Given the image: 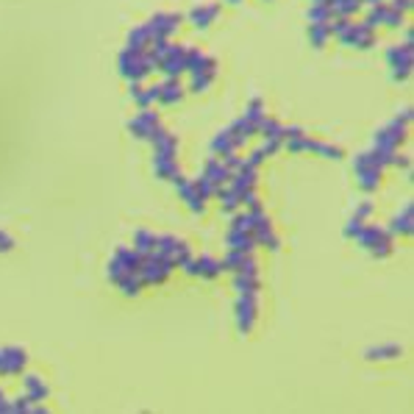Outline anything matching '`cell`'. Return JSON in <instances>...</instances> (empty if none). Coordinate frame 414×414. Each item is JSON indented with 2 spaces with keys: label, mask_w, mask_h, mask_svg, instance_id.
<instances>
[{
  "label": "cell",
  "mask_w": 414,
  "mask_h": 414,
  "mask_svg": "<svg viewBox=\"0 0 414 414\" xmlns=\"http://www.w3.org/2000/svg\"><path fill=\"white\" fill-rule=\"evenodd\" d=\"M409 119H412V109H403V117L387 122L384 128L375 131L373 136V148L367 150L381 167H389L395 162V156L401 153V145L406 139V131H409Z\"/></svg>",
  "instance_id": "cell-1"
},
{
  "label": "cell",
  "mask_w": 414,
  "mask_h": 414,
  "mask_svg": "<svg viewBox=\"0 0 414 414\" xmlns=\"http://www.w3.org/2000/svg\"><path fill=\"white\" fill-rule=\"evenodd\" d=\"M328 28H331V37H337L345 48L367 51L375 45V28H370L364 20L354 22V17H334L328 22Z\"/></svg>",
  "instance_id": "cell-2"
},
{
  "label": "cell",
  "mask_w": 414,
  "mask_h": 414,
  "mask_svg": "<svg viewBox=\"0 0 414 414\" xmlns=\"http://www.w3.org/2000/svg\"><path fill=\"white\" fill-rule=\"evenodd\" d=\"M173 270H176L173 259H167V256L159 253V250H150V253L142 256L139 278H142L145 287H159V284H164V281L173 276Z\"/></svg>",
  "instance_id": "cell-3"
},
{
  "label": "cell",
  "mask_w": 414,
  "mask_h": 414,
  "mask_svg": "<svg viewBox=\"0 0 414 414\" xmlns=\"http://www.w3.org/2000/svg\"><path fill=\"white\" fill-rule=\"evenodd\" d=\"M354 239L367 250V253H373V256H378V259H384V256L392 253V234H389L387 228L375 226V223H364V226L354 234Z\"/></svg>",
  "instance_id": "cell-4"
},
{
  "label": "cell",
  "mask_w": 414,
  "mask_h": 414,
  "mask_svg": "<svg viewBox=\"0 0 414 414\" xmlns=\"http://www.w3.org/2000/svg\"><path fill=\"white\" fill-rule=\"evenodd\" d=\"M284 148L290 153H314V156H323V159H342V148L337 145H328V142H320V139H311L306 134L300 136H287L284 139Z\"/></svg>",
  "instance_id": "cell-5"
},
{
  "label": "cell",
  "mask_w": 414,
  "mask_h": 414,
  "mask_svg": "<svg viewBox=\"0 0 414 414\" xmlns=\"http://www.w3.org/2000/svg\"><path fill=\"white\" fill-rule=\"evenodd\" d=\"M354 173H356V183H358L364 192H375V189L381 186L384 167H381L370 153H358L354 159Z\"/></svg>",
  "instance_id": "cell-6"
},
{
  "label": "cell",
  "mask_w": 414,
  "mask_h": 414,
  "mask_svg": "<svg viewBox=\"0 0 414 414\" xmlns=\"http://www.w3.org/2000/svg\"><path fill=\"white\" fill-rule=\"evenodd\" d=\"M117 67H119V75H122L128 84H142V81L153 72V67L148 64L145 53H134V51H128V48H122V53H119V59H117Z\"/></svg>",
  "instance_id": "cell-7"
},
{
  "label": "cell",
  "mask_w": 414,
  "mask_h": 414,
  "mask_svg": "<svg viewBox=\"0 0 414 414\" xmlns=\"http://www.w3.org/2000/svg\"><path fill=\"white\" fill-rule=\"evenodd\" d=\"M139 267H142V253L139 250H134V247H117L115 256H112V261H109V278H112V284H117L119 278H125L131 273H139Z\"/></svg>",
  "instance_id": "cell-8"
},
{
  "label": "cell",
  "mask_w": 414,
  "mask_h": 414,
  "mask_svg": "<svg viewBox=\"0 0 414 414\" xmlns=\"http://www.w3.org/2000/svg\"><path fill=\"white\" fill-rule=\"evenodd\" d=\"M387 64H389L395 81H406L409 78V72H412V34L409 31H406L403 45H392L387 51Z\"/></svg>",
  "instance_id": "cell-9"
},
{
  "label": "cell",
  "mask_w": 414,
  "mask_h": 414,
  "mask_svg": "<svg viewBox=\"0 0 414 414\" xmlns=\"http://www.w3.org/2000/svg\"><path fill=\"white\" fill-rule=\"evenodd\" d=\"M181 270L186 273V276H195V278H217V276H223V261H217V259H212V256H189L183 264H181Z\"/></svg>",
  "instance_id": "cell-10"
},
{
  "label": "cell",
  "mask_w": 414,
  "mask_h": 414,
  "mask_svg": "<svg viewBox=\"0 0 414 414\" xmlns=\"http://www.w3.org/2000/svg\"><path fill=\"white\" fill-rule=\"evenodd\" d=\"M234 317H237L239 334H250L259 320V295H239Z\"/></svg>",
  "instance_id": "cell-11"
},
{
  "label": "cell",
  "mask_w": 414,
  "mask_h": 414,
  "mask_svg": "<svg viewBox=\"0 0 414 414\" xmlns=\"http://www.w3.org/2000/svg\"><path fill=\"white\" fill-rule=\"evenodd\" d=\"M178 25H181V14H173V11H159L145 22L153 39H170L178 31Z\"/></svg>",
  "instance_id": "cell-12"
},
{
  "label": "cell",
  "mask_w": 414,
  "mask_h": 414,
  "mask_svg": "<svg viewBox=\"0 0 414 414\" xmlns=\"http://www.w3.org/2000/svg\"><path fill=\"white\" fill-rule=\"evenodd\" d=\"M173 183H176V189H178V198L186 203V209L195 212V214H200V212H203V203H206L209 198H203V192L195 186V181H189V178H183L178 173V176L173 178Z\"/></svg>",
  "instance_id": "cell-13"
},
{
  "label": "cell",
  "mask_w": 414,
  "mask_h": 414,
  "mask_svg": "<svg viewBox=\"0 0 414 414\" xmlns=\"http://www.w3.org/2000/svg\"><path fill=\"white\" fill-rule=\"evenodd\" d=\"M364 22H367L370 28H378V25L401 28V25H403V14H401L398 8H392L389 3H381V6H375V8H367Z\"/></svg>",
  "instance_id": "cell-14"
},
{
  "label": "cell",
  "mask_w": 414,
  "mask_h": 414,
  "mask_svg": "<svg viewBox=\"0 0 414 414\" xmlns=\"http://www.w3.org/2000/svg\"><path fill=\"white\" fill-rule=\"evenodd\" d=\"M28 364V354L17 345H8V348H0V378H8V375H20Z\"/></svg>",
  "instance_id": "cell-15"
},
{
  "label": "cell",
  "mask_w": 414,
  "mask_h": 414,
  "mask_svg": "<svg viewBox=\"0 0 414 414\" xmlns=\"http://www.w3.org/2000/svg\"><path fill=\"white\" fill-rule=\"evenodd\" d=\"M159 70L164 72V78H178L181 72H186V45H173L164 51V56L159 61Z\"/></svg>",
  "instance_id": "cell-16"
},
{
  "label": "cell",
  "mask_w": 414,
  "mask_h": 414,
  "mask_svg": "<svg viewBox=\"0 0 414 414\" xmlns=\"http://www.w3.org/2000/svg\"><path fill=\"white\" fill-rule=\"evenodd\" d=\"M156 128H159V115L150 112V106L142 109V112H136V115L131 117V122H128V131H131L136 139H145V142H150V136H153Z\"/></svg>",
  "instance_id": "cell-17"
},
{
  "label": "cell",
  "mask_w": 414,
  "mask_h": 414,
  "mask_svg": "<svg viewBox=\"0 0 414 414\" xmlns=\"http://www.w3.org/2000/svg\"><path fill=\"white\" fill-rule=\"evenodd\" d=\"M153 145V159H178V139L167 131V128H156L150 136Z\"/></svg>",
  "instance_id": "cell-18"
},
{
  "label": "cell",
  "mask_w": 414,
  "mask_h": 414,
  "mask_svg": "<svg viewBox=\"0 0 414 414\" xmlns=\"http://www.w3.org/2000/svg\"><path fill=\"white\" fill-rule=\"evenodd\" d=\"M200 176L217 189V186H226V183L231 181V170H228V164H226L223 159L214 156V159H209V162L203 164V173H200Z\"/></svg>",
  "instance_id": "cell-19"
},
{
  "label": "cell",
  "mask_w": 414,
  "mask_h": 414,
  "mask_svg": "<svg viewBox=\"0 0 414 414\" xmlns=\"http://www.w3.org/2000/svg\"><path fill=\"white\" fill-rule=\"evenodd\" d=\"M217 81V61L212 59L203 70L189 72V92H206Z\"/></svg>",
  "instance_id": "cell-20"
},
{
  "label": "cell",
  "mask_w": 414,
  "mask_h": 414,
  "mask_svg": "<svg viewBox=\"0 0 414 414\" xmlns=\"http://www.w3.org/2000/svg\"><path fill=\"white\" fill-rule=\"evenodd\" d=\"M22 395H25L31 403H37V406H39V403L51 395V389H48L45 378H39V375H34V373H31V375H25V378H22Z\"/></svg>",
  "instance_id": "cell-21"
},
{
  "label": "cell",
  "mask_w": 414,
  "mask_h": 414,
  "mask_svg": "<svg viewBox=\"0 0 414 414\" xmlns=\"http://www.w3.org/2000/svg\"><path fill=\"white\" fill-rule=\"evenodd\" d=\"M217 14H220V3H200L189 11V22L195 28H209L217 20Z\"/></svg>",
  "instance_id": "cell-22"
},
{
  "label": "cell",
  "mask_w": 414,
  "mask_h": 414,
  "mask_svg": "<svg viewBox=\"0 0 414 414\" xmlns=\"http://www.w3.org/2000/svg\"><path fill=\"white\" fill-rule=\"evenodd\" d=\"M181 98H183V84L178 78H164L159 84V103L162 106H176V103H181Z\"/></svg>",
  "instance_id": "cell-23"
},
{
  "label": "cell",
  "mask_w": 414,
  "mask_h": 414,
  "mask_svg": "<svg viewBox=\"0 0 414 414\" xmlns=\"http://www.w3.org/2000/svg\"><path fill=\"white\" fill-rule=\"evenodd\" d=\"M226 245H228V250H242V253H253V247H256V239H253V231H239V228H228V234H226Z\"/></svg>",
  "instance_id": "cell-24"
},
{
  "label": "cell",
  "mask_w": 414,
  "mask_h": 414,
  "mask_svg": "<svg viewBox=\"0 0 414 414\" xmlns=\"http://www.w3.org/2000/svg\"><path fill=\"white\" fill-rule=\"evenodd\" d=\"M387 231H389V234H403V237L412 234V203H406L403 212H398V214L392 217V226H389Z\"/></svg>",
  "instance_id": "cell-25"
},
{
  "label": "cell",
  "mask_w": 414,
  "mask_h": 414,
  "mask_svg": "<svg viewBox=\"0 0 414 414\" xmlns=\"http://www.w3.org/2000/svg\"><path fill=\"white\" fill-rule=\"evenodd\" d=\"M331 17H354L361 8V0H325Z\"/></svg>",
  "instance_id": "cell-26"
},
{
  "label": "cell",
  "mask_w": 414,
  "mask_h": 414,
  "mask_svg": "<svg viewBox=\"0 0 414 414\" xmlns=\"http://www.w3.org/2000/svg\"><path fill=\"white\" fill-rule=\"evenodd\" d=\"M309 39L314 48H325L331 42V28L328 22H309Z\"/></svg>",
  "instance_id": "cell-27"
},
{
  "label": "cell",
  "mask_w": 414,
  "mask_h": 414,
  "mask_svg": "<svg viewBox=\"0 0 414 414\" xmlns=\"http://www.w3.org/2000/svg\"><path fill=\"white\" fill-rule=\"evenodd\" d=\"M284 128H287V125H281L276 117H264L259 122V131H256V134H261L264 139H278V142H284Z\"/></svg>",
  "instance_id": "cell-28"
},
{
  "label": "cell",
  "mask_w": 414,
  "mask_h": 414,
  "mask_svg": "<svg viewBox=\"0 0 414 414\" xmlns=\"http://www.w3.org/2000/svg\"><path fill=\"white\" fill-rule=\"evenodd\" d=\"M153 173H156V178H162V181H173L181 173L178 159H153Z\"/></svg>",
  "instance_id": "cell-29"
},
{
  "label": "cell",
  "mask_w": 414,
  "mask_h": 414,
  "mask_svg": "<svg viewBox=\"0 0 414 414\" xmlns=\"http://www.w3.org/2000/svg\"><path fill=\"white\" fill-rule=\"evenodd\" d=\"M134 250H139L142 256L145 253H150L153 247H156V234H150V231H145V228H139V231H134V245H131Z\"/></svg>",
  "instance_id": "cell-30"
},
{
  "label": "cell",
  "mask_w": 414,
  "mask_h": 414,
  "mask_svg": "<svg viewBox=\"0 0 414 414\" xmlns=\"http://www.w3.org/2000/svg\"><path fill=\"white\" fill-rule=\"evenodd\" d=\"M403 354L398 345H381V348H373V351H367V358H378V361H387V358H398V356Z\"/></svg>",
  "instance_id": "cell-31"
},
{
  "label": "cell",
  "mask_w": 414,
  "mask_h": 414,
  "mask_svg": "<svg viewBox=\"0 0 414 414\" xmlns=\"http://www.w3.org/2000/svg\"><path fill=\"white\" fill-rule=\"evenodd\" d=\"M334 17H331V11H328V6L325 3H311L309 6V22H331Z\"/></svg>",
  "instance_id": "cell-32"
},
{
  "label": "cell",
  "mask_w": 414,
  "mask_h": 414,
  "mask_svg": "<svg viewBox=\"0 0 414 414\" xmlns=\"http://www.w3.org/2000/svg\"><path fill=\"white\" fill-rule=\"evenodd\" d=\"M370 214H373V203H370V200H367V203H361V206H358V209H356V220H361V223H367V217H370Z\"/></svg>",
  "instance_id": "cell-33"
},
{
  "label": "cell",
  "mask_w": 414,
  "mask_h": 414,
  "mask_svg": "<svg viewBox=\"0 0 414 414\" xmlns=\"http://www.w3.org/2000/svg\"><path fill=\"white\" fill-rule=\"evenodd\" d=\"M11 247H14V239L8 237L6 231H0V250L6 253V250H11Z\"/></svg>",
  "instance_id": "cell-34"
},
{
  "label": "cell",
  "mask_w": 414,
  "mask_h": 414,
  "mask_svg": "<svg viewBox=\"0 0 414 414\" xmlns=\"http://www.w3.org/2000/svg\"><path fill=\"white\" fill-rule=\"evenodd\" d=\"M389 6H392V8H398V11L403 14V11H409V6H412V3H409V0H389Z\"/></svg>",
  "instance_id": "cell-35"
},
{
  "label": "cell",
  "mask_w": 414,
  "mask_h": 414,
  "mask_svg": "<svg viewBox=\"0 0 414 414\" xmlns=\"http://www.w3.org/2000/svg\"><path fill=\"white\" fill-rule=\"evenodd\" d=\"M311 3H325V0H311Z\"/></svg>",
  "instance_id": "cell-36"
},
{
  "label": "cell",
  "mask_w": 414,
  "mask_h": 414,
  "mask_svg": "<svg viewBox=\"0 0 414 414\" xmlns=\"http://www.w3.org/2000/svg\"><path fill=\"white\" fill-rule=\"evenodd\" d=\"M228 3H239V0H228Z\"/></svg>",
  "instance_id": "cell-37"
}]
</instances>
